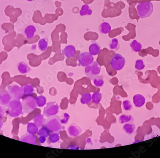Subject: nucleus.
Masks as SVG:
<instances>
[{
	"mask_svg": "<svg viewBox=\"0 0 160 158\" xmlns=\"http://www.w3.org/2000/svg\"><path fill=\"white\" fill-rule=\"evenodd\" d=\"M137 13L141 18L150 17L154 11V6L151 2H144L139 3L136 7Z\"/></svg>",
	"mask_w": 160,
	"mask_h": 158,
	"instance_id": "f257e3e1",
	"label": "nucleus"
},
{
	"mask_svg": "<svg viewBox=\"0 0 160 158\" xmlns=\"http://www.w3.org/2000/svg\"><path fill=\"white\" fill-rule=\"evenodd\" d=\"M6 112L11 117H18L23 112L22 103L19 100L13 99L8 104Z\"/></svg>",
	"mask_w": 160,
	"mask_h": 158,
	"instance_id": "f03ea898",
	"label": "nucleus"
},
{
	"mask_svg": "<svg viewBox=\"0 0 160 158\" xmlns=\"http://www.w3.org/2000/svg\"><path fill=\"white\" fill-rule=\"evenodd\" d=\"M61 118L57 115L49 117L47 120L45 126L51 132L59 133L62 128Z\"/></svg>",
	"mask_w": 160,
	"mask_h": 158,
	"instance_id": "7ed1b4c3",
	"label": "nucleus"
},
{
	"mask_svg": "<svg viewBox=\"0 0 160 158\" xmlns=\"http://www.w3.org/2000/svg\"><path fill=\"white\" fill-rule=\"evenodd\" d=\"M22 105L23 111L26 114L31 113L37 108L38 106L36 98L32 95H29L24 98L22 102Z\"/></svg>",
	"mask_w": 160,
	"mask_h": 158,
	"instance_id": "20e7f679",
	"label": "nucleus"
},
{
	"mask_svg": "<svg viewBox=\"0 0 160 158\" xmlns=\"http://www.w3.org/2000/svg\"><path fill=\"white\" fill-rule=\"evenodd\" d=\"M101 69V67L97 61H94L86 67L85 73L90 80H93L95 77L100 73Z\"/></svg>",
	"mask_w": 160,
	"mask_h": 158,
	"instance_id": "39448f33",
	"label": "nucleus"
},
{
	"mask_svg": "<svg viewBox=\"0 0 160 158\" xmlns=\"http://www.w3.org/2000/svg\"><path fill=\"white\" fill-rule=\"evenodd\" d=\"M125 63L126 60L125 58L118 53H116L114 55L110 62L112 69L116 71L121 70L125 66Z\"/></svg>",
	"mask_w": 160,
	"mask_h": 158,
	"instance_id": "423d86ee",
	"label": "nucleus"
},
{
	"mask_svg": "<svg viewBox=\"0 0 160 158\" xmlns=\"http://www.w3.org/2000/svg\"><path fill=\"white\" fill-rule=\"evenodd\" d=\"M7 89L8 93L13 99L20 100L24 94L22 88L17 84L9 85Z\"/></svg>",
	"mask_w": 160,
	"mask_h": 158,
	"instance_id": "0eeeda50",
	"label": "nucleus"
},
{
	"mask_svg": "<svg viewBox=\"0 0 160 158\" xmlns=\"http://www.w3.org/2000/svg\"><path fill=\"white\" fill-rule=\"evenodd\" d=\"M78 60L80 65L86 67L94 62V58L89 52H84L79 55Z\"/></svg>",
	"mask_w": 160,
	"mask_h": 158,
	"instance_id": "6e6552de",
	"label": "nucleus"
},
{
	"mask_svg": "<svg viewBox=\"0 0 160 158\" xmlns=\"http://www.w3.org/2000/svg\"><path fill=\"white\" fill-rule=\"evenodd\" d=\"M59 106L56 102H49L47 104L44 110V115L47 117L56 115L59 112Z\"/></svg>",
	"mask_w": 160,
	"mask_h": 158,
	"instance_id": "1a4fd4ad",
	"label": "nucleus"
},
{
	"mask_svg": "<svg viewBox=\"0 0 160 158\" xmlns=\"http://www.w3.org/2000/svg\"><path fill=\"white\" fill-rule=\"evenodd\" d=\"M68 134L71 137H76L81 134L82 129L76 124H72L67 129Z\"/></svg>",
	"mask_w": 160,
	"mask_h": 158,
	"instance_id": "9d476101",
	"label": "nucleus"
},
{
	"mask_svg": "<svg viewBox=\"0 0 160 158\" xmlns=\"http://www.w3.org/2000/svg\"><path fill=\"white\" fill-rule=\"evenodd\" d=\"M20 141L33 145L37 144V138L36 136L34 134H30L29 133L23 135L20 138Z\"/></svg>",
	"mask_w": 160,
	"mask_h": 158,
	"instance_id": "9b49d317",
	"label": "nucleus"
},
{
	"mask_svg": "<svg viewBox=\"0 0 160 158\" xmlns=\"http://www.w3.org/2000/svg\"><path fill=\"white\" fill-rule=\"evenodd\" d=\"M62 52L66 57H73L76 54V50L74 46L70 45L65 47L62 50Z\"/></svg>",
	"mask_w": 160,
	"mask_h": 158,
	"instance_id": "f8f14e48",
	"label": "nucleus"
},
{
	"mask_svg": "<svg viewBox=\"0 0 160 158\" xmlns=\"http://www.w3.org/2000/svg\"><path fill=\"white\" fill-rule=\"evenodd\" d=\"M11 96L8 92L2 91L0 92V105H8L11 101Z\"/></svg>",
	"mask_w": 160,
	"mask_h": 158,
	"instance_id": "ddd939ff",
	"label": "nucleus"
},
{
	"mask_svg": "<svg viewBox=\"0 0 160 158\" xmlns=\"http://www.w3.org/2000/svg\"><path fill=\"white\" fill-rule=\"evenodd\" d=\"M35 32L36 28L33 25H29L27 26L24 30V35L27 39H31L34 37Z\"/></svg>",
	"mask_w": 160,
	"mask_h": 158,
	"instance_id": "4468645a",
	"label": "nucleus"
},
{
	"mask_svg": "<svg viewBox=\"0 0 160 158\" xmlns=\"http://www.w3.org/2000/svg\"><path fill=\"white\" fill-rule=\"evenodd\" d=\"M133 101L136 107H142L144 105L146 102V99L143 95L137 94L133 96Z\"/></svg>",
	"mask_w": 160,
	"mask_h": 158,
	"instance_id": "2eb2a0df",
	"label": "nucleus"
},
{
	"mask_svg": "<svg viewBox=\"0 0 160 158\" xmlns=\"http://www.w3.org/2000/svg\"><path fill=\"white\" fill-rule=\"evenodd\" d=\"M35 124L37 125L39 128L42 127L45 125L46 120L44 118V116L43 114H38L36 115L33 119Z\"/></svg>",
	"mask_w": 160,
	"mask_h": 158,
	"instance_id": "dca6fc26",
	"label": "nucleus"
},
{
	"mask_svg": "<svg viewBox=\"0 0 160 158\" xmlns=\"http://www.w3.org/2000/svg\"><path fill=\"white\" fill-rule=\"evenodd\" d=\"M100 51V46L95 42L92 41V43L89 48V52L93 56L97 55Z\"/></svg>",
	"mask_w": 160,
	"mask_h": 158,
	"instance_id": "f3484780",
	"label": "nucleus"
},
{
	"mask_svg": "<svg viewBox=\"0 0 160 158\" xmlns=\"http://www.w3.org/2000/svg\"><path fill=\"white\" fill-rule=\"evenodd\" d=\"M17 69L18 71L22 74L28 73L31 70V68L28 66V64L23 61H21L18 64Z\"/></svg>",
	"mask_w": 160,
	"mask_h": 158,
	"instance_id": "a211bd4d",
	"label": "nucleus"
},
{
	"mask_svg": "<svg viewBox=\"0 0 160 158\" xmlns=\"http://www.w3.org/2000/svg\"><path fill=\"white\" fill-rule=\"evenodd\" d=\"M99 30L101 34H107L111 30V27L108 23L103 22L100 25Z\"/></svg>",
	"mask_w": 160,
	"mask_h": 158,
	"instance_id": "6ab92c4d",
	"label": "nucleus"
},
{
	"mask_svg": "<svg viewBox=\"0 0 160 158\" xmlns=\"http://www.w3.org/2000/svg\"><path fill=\"white\" fill-rule=\"evenodd\" d=\"M60 137L59 133L53 132L49 136L48 139V144L55 143L60 141Z\"/></svg>",
	"mask_w": 160,
	"mask_h": 158,
	"instance_id": "aec40b11",
	"label": "nucleus"
},
{
	"mask_svg": "<svg viewBox=\"0 0 160 158\" xmlns=\"http://www.w3.org/2000/svg\"><path fill=\"white\" fill-rule=\"evenodd\" d=\"M38 46L39 49L42 52H45L46 51L48 46V42L47 39H41L38 43Z\"/></svg>",
	"mask_w": 160,
	"mask_h": 158,
	"instance_id": "412c9836",
	"label": "nucleus"
},
{
	"mask_svg": "<svg viewBox=\"0 0 160 158\" xmlns=\"http://www.w3.org/2000/svg\"><path fill=\"white\" fill-rule=\"evenodd\" d=\"M123 129L126 132V133L131 135L135 131V125L130 123H126L124 125Z\"/></svg>",
	"mask_w": 160,
	"mask_h": 158,
	"instance_id": "4be33fe9",
	"label": "nucleus"
},
{
	"mask_svg": "<svg viewBox=\"0 0 160 158\" xmlns=\"http://www.w3.org/2000/svg\"><path fill=\"white\" fill-rule=\"evenodd\" d=\"M94 83L96 87H99L103 86L104 83V77L102 75H97L93 79Z\"/></svg>",
	"mask_w": 160,
	"mask_h": 158,
	"instance_id": "5701e85b",
	"label": "nucleus"
},
{
	"mask_svg": "<svg viewBox=\"0 0 160 158\" xmlns=\"http://www.w3.org/2000/svg\"><path fill=\"white\" fill-rule=\"evenodd\" d=\"M80 16H90L92 13V10L90 9L88 5H84L82 6V9L79 12Z\"/></svg>",
	"mask_w": 160,
	"mask_h": 158,
	"instance_id": "b1692460",
	"label": "nucleus"
},
{
	"mask_svg": "<svg viewBox=\"0 0 160 158\" xmlns=\"http://www.w3.org/2000/svg\"><path fill=\"white\" fill-rule=\"evenodd\" d=\"M133 120V118L131 115H122L119 118V122L122 124L128 122H132Z\"/></svg>",
	"mask_w": 160,
	"mask_h": 158,
	"instance_id": "393cba45",
	"label": "nucleus"
},
{
	"mask_svg": "<svg viewBox=\"0 0 160 158\" xmlns=\"http://www.w3.org/2000/svg\"><path fill=\"white\" fill-rule=\"evenodd\" d=\"M39 131V127L35 123H29L27 126V131L30 134H35Z\"/></svg>",
	"mask_w": 160,
	"mask_h": 158,
	"instance_id": "a878e982",
	"label": "nucleus"
},
{
	"mask_svg": "<svg viewBox=\"0 0 160 158\" xmlns=\"http://www.w3.org/2000/svg\"><path fill=\"white\" fill-rule=\"evenodd\" d=\"M130 46L133 51L135 52H139L142 49L141 44L136 40H134L130 44Z\"/></svg>",
	"mask_w": 160,
	"mask_h": 158,
	"instance_id": "bb28decb",
	"label": "nucleus"
},
{
	"mask_svg": "<svg viewBox=\"0 0 160 158\" xmlns=\"http://www.w3.org/2000/svg\"><path fill=\"white\" fill-rule=\"evenodd\" d=\"M92 101V95L90 93H85L82 94L81 97V102L83 104H88Z\"/></svg>",
	"mask_w": 160,
	"mask_h": 158,
	"instance_id": "cd10ccee",
	"label": "nucleus"
},
{
	"mask_svg": "<svg viewBox=\"0 0 160 158\" xmlns=\"http://www.w3.org/2000/svg\"><path fill=\"white\" fill-rule=\"evenodd\" d=\"M110 49L113 50L115 51H117L120 48V45L119 44L118 39H113L111 40V42L110 44Z\"/></svg>",
	"mask_w": 160,
	"mask_h": 158,
	"instance_id": "c85d7f7f",
	"label": "nucleus"
},
{
	"mask_svg": "<svg viewBox=\"0 0 160 158\" xmlns=\"http://www.w3.org/2000/svg\"><path fill=\"white\" fill-rule=\"evenodd\" d=\"M24 94L25 95H29L32 94L34 92V88L31 84H27L23 86L22 88Z\"/></svg>",
	"mask_w": 160,
	"mask_h": 158,
	"instance_id": "c756f323",
	"label": "nucleus"
},
{
	"mask_svg": "<svg viewBox=\"0 0 160 158\" xmlns=\"http://www.w3.org/2000/svg\"><path fill=\"white\" fill-rule=\"evenodd\" d=\"M102 97V94L99 92H94L92 96V101L95 104H99L101 100Z\"/></svg>",
	"mask_w": 160,
	"mask_h": 158,
	"instance_id": "7c9ffc66",
	"label": "nucleus"
},
{
	"mask_svg": "<svg viewBox=\"0 0 160 158\" xmlns=\"http://www.w3.org/2000/svg\"><path fill=\"white\" fill-rule=\"evenodd\" d=\"M37 100V105L39 107H42L44 106L46 104L47 99L43 95H40L38 96L36 98Z\"/></svg>",
	"mask_w": 160,
	"mask_h": 158,
	"instance_id": "2f4dec72",
	"label": "nucleus"
},
{
	"mask_svg": "<svg viewBox=\"0 0 160 158\" xmlns=\"http://www.w3.org/2000/svg\"><path fill=\"white\" fill-rule=\"evenodd\" d=\"M38 135L39 136H44L48 137L50 135V131L46 127H41V128L38 131Z\"/></svg>",
	"mask_w": 160,
	"mask_h": 158,
	"instance_id": "473e14b6",
	"label": "nucleus"
},
{
	"mask_svg": "<svg viewBox=\"0 0 160 158\" xmlns=\"http://www.w3.org/2000/svg\"><path fill=\"white\" fill-rule=\"evenodd\" d=\"M135 69L138 71L143 70L145 68L143 61L142 60H138L136 61L135 65Z\"/></svg>",
	"mask_w": 160,
	"mask_h": 158,
	"instance_id": "72a5a7b5",
	"label": "nucleus"
},
{
	"mask_svg": "<svg viewBox=\"0 0 160 158\" xmlns=\"http://www.w3.org/2000/svg\"><path fill=\"white\" fill-rule=\"evenodd\" d=\"M124 109L126 111H130L132 109V103L129 100H125L123 102Z\"/></svg>",
	"mask_w": 160,
	"mask_h": 158,
	"instance_id": "f704fd0d",
	"label": "nucleus"
},
{
	"mask_svg": "<svg viewBox=\"0 0 160 158\" xmlns=\"http://www.w3.org/2000/svg\"><path fill=\"white\" fill-rule=\"evenodd\" d=\"M61 124H66L68 122L70 119V115L66 113H63L61 116Z\"/></svg>",
	"mask_w": 160,
	"mask_h": 158,
	"instance_id": "c9c22d12",
	"label": "nucleus"
},
{
	"mask_svg": "<svg viewBox=\"0 0 160 158\" xmlns=\"http://www.w3.org/2000/svg\"><path fill=\"white\" fill-rule=\"evenodd\" d=\"M5 113H6V109L5 107L2 106V105H0V118H2L5 116Z\"/></svg>",
	"mask_w": 160,
	"mask_h": 158,
	"instance_id": "e433bc0d",
	"label": "nucleus"
},
{
	"mask_svg": "<svg viewBox=\"0 0 160 158\" xmlns=\"http://www.w3.org/2000/svg\"><path fill=\"white\" fill-rule=\"evenodd\" d=\"M46 137L44 136H39V141L41 144L44 143L46 141Z\"/></svg>",
	"mask_w": 160,
	"mask_h": 158,
	"instance_id": "4c0bfd02",
	"label": "nucleus"
},
{
	"mask_svg": "<svg viewBox=\"0 0 160 158\" xmlns=\"http://www.w3.org/2000/svg\"><path fill=\"white\" fill-rule=\"evenodd\" d=\"M2 126H3V123H2V121L1 118H0V130L2 128Z\"/></svg>",
	"mask_w": 160,
	"mask_h": 158,
	"instance_id": "58836bf2",
	"label": "nucleus"
},
{
	"mask_svg": "<svg viewBox=\"0 0 160 158\" xmlns=\"http://www.w3.org/2000/svg\"><path fill=\"white\" fill-rule=\"evenodd\" d=\"M27 1L28 2H34L35 1V0H27Z\"/></svg>",
	"mask_w": 160,
	"mask_h": 158,
	"instance_id": "ea45409f",
	"label": "nucleus"
},
{
	"mask_svg": "<svg viewBox=\"0 0 160 158\" xmlns=\"http://www.w3.org/2000/svg\"><path fill=\"white\" fill-rule=\"evenodd\" d=\"M159 45H160V41H159Z\"/></svg>",
	"mask_w": 160,
	"mask_h": 158,
	"instance_id": "a19ab883",
	"label": "nucleus"
}]
</instances>
